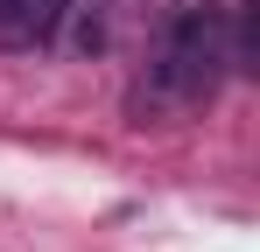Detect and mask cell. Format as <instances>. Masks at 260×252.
Wrapping results in <instances>:
<instances>
[{
  "mask_svg": "<svg viewBox=\"0 0 260 252\" xmlns=\"http://www.w3.org/2000/svg\"><path fill=\"white\" fill-rule=\"evenodd\" d=\"M225 63H232V21H225V7L190 0V7H176V21L162 28L155 91L176 98V105H197V98H211V84H218Z\"/></svg>",
  "mask_w": 260,
  "mask_h": 252,
  "instance_id": "6da1fadb",
  "label": "cell"
},
{
  "mask_svg": "<svg viewBox=\"0 0 260 252\" xmlns=\"http://www.w3.org/2000/svg\"><path fill=\"white\" fill-rule=\"evenodd\" d=\"M63 7H71V0H0V42L36 49V42L63 21Z\"/></svg>",
  "mask_w": 260,
  "mask_h": 252,
  "instance_id": "7a4b0ae2",
  "label": "cell"
}]
</instances>
